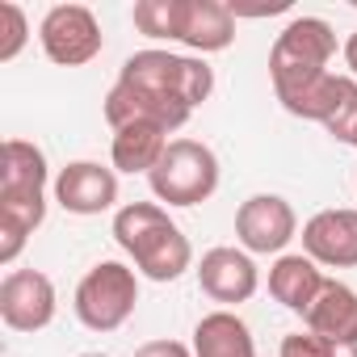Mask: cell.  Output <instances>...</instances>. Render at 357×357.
<instances>
[{"label": "cell", "instance_id": "obj_1", "mask_svg": "<svg viewBox=\"0 0 357 357\" xmlns=\"http://www.w3.org/2000/svg\"><path fill=\"white\" fill-rule=\"evenodd\" d=\"M211 93H215V68L202 55H172L147 47L122 63L114 89L105 93V122L109 130H122L130 122H151L172 135L190 122V114Z\"/></svg>", "mask_w": 357, "mask_h": 357}, {"label": "cell", "instance_id": "obj_2", "mask_svg": "<svg viewBox=\"0 0 357 357\" xmlns=\"http://www.w3.org/2000/svg\"><path fill=\"white\" fill-rule=\"evenodd\" d=\"M47 155L30 139H5L0 168V261L13 265L47 219Z\"/></svg>", "mask_w": 357, "mask_h": 357}, {"label": "cell", "instance_id": "obj_3", "mask_svg": "<svg viewBox=\"0 0 357 357\" xmlns=\"http://www.w3.org/2000/svg\"><path fill=\"white\" fill-rule=\"evenodd\" d=\"M114 240L151 282H176L194 265L190 236L168 219L160 202H126L114 211Z\"/></svg>", "mask_w": 357, "mask_h": 357}, {"label": "cell", "instance_id": "obj_4", "mask_svg": "<svg viewBox=\"0 0 357 357\" xmlns=\"http://www.w3.org/2000/svg\"><path fill=\"white\" fill-rule=\"evenodd\" d=\"M336 55V34L324 17H294L269 51V80L273 97L286 105L303 89H311L319 76H328V63Z\"/></svg>", "mask_w": 357, "mask_h": 357}, {"label": "cell", "instance_id": "obj_5", "mask_svg": "<svg viewBox=\"0 0 357 357\" xmlns=\"http://www.w3.org/2000/svg\"><path fill=\"white\" fill-rule=\"evenodd\" d=\"M155 202L168 206H198L219 190V155L198 139H172L160 164L147 172Z\"/></svg>", "mask_w": 357, "mask_h": 357}, {"label": "cell", "instance_id": "obj_6", "mask_svg": "<svg viewBox=\"0 0 357 357\" xmlns=\"http://www.w3.org/2000/svg\"><path fill=\"white\" fill-rule=\"evenodd\" d=\"M135 307H139V278L122 261L93 265L80 278L76 298H72V311H76V319L89 332H114V328H122L135 315Z\"/></svg>", "mask_w": 357, "mask_h": 357}, {"label": "cell", "instance_id": "obj_7", "mask_svg": "<svg viewBox=\"0 0 357 357\" xmlns=\"http://www.w3.org/2000/svg\"><path fill=\"white\" fill-rule=\"evenodd\" d=\"M282 109L294 114V118L319 122L336 143L357 147V80H353L349 72H328V76H319L311 89H303L298 97H290Z\"/></svg>", "mask_w": 357, "mask_h": 357}, {"label": "cell", "instance_id": "obj_8", "mask_svg": "<svg viewBox=\"0 0 357 357\" xmlns=\"http://www.w3.org/2000/svg\"><path fill=\"white\" fill-rule=\"evenodd\" d=\"M38 43L47 51L51 63L59 68H84L101 55L105 34L101 22L93 17V9L84 5H51L38 22Z\"/></svg>", "mask_w": 357, "mask_h": 357}, {"label": "cell", "instance_id": "obj_9", "mask_svg": "<svg viewBox=\"0 0 357 357\" xmlns=\"http://www.w3.org/2000/svg\"><path fill=\"white\" fill-rule=\"evenodd\" d=\"M294 236H298V215L282 194H252L248 202H240L236 240L244 252L269 257V252H282Z\"/></svg>", "mask_w": 357, "mask_h": 357}, {"label": "cell", "instance_id": "obj_10", "mask_svg": "<svg viewBox=\"0 0 357 357\" xmlns=\"http://www.w3.org/2000/svg\"><path fill=\"white\" fill-rule=\"evenodd\" d=\"M55 282L43 269H13L0 282V319L13 332H43L55 319Z\"/></svg>", "mask_w": 357, "mask_h": 357}, {"label": "cell", "instance_id": "obj_11", "mask_svg": "<svg viewBox=\"0 0 357 357\" xmlns=\"http://www.w3.org/2000/svg\"><path fill=\"white\" fill-rule=\"evenodd\" d=\"M55 202L68 215H80V219L105 215L118 202V172L97 164V160H72L55 176Z\"/></svg>", "mask_w": 357, "mask_h": 357}, {"label": "cell", "instance_id": "obj_12", "mask_svg": "<svg viewBox=\"0 0 357 357\" xmlns=\"http://www.w3.org/2000/svg\"><path fill=\"white\" fill-rule=\"evenodd\" d=\"M198 286L206 298H215L231 311L236 303H248L257 294L261 269H257L252 252H244V248H211L198 261Z\"/></svg>", "mask_w": 357, "mask_h": 357}, {"label": "cell", "instance_id": "obj_13", "mask_svg": "<svg viewBox=\"0 0 357 357\" xmlns=\"http://www.w3.org/2000/svg\"><path fill=\"white\" fill-rule=\"evenodd\" d=\"M303 252L328 269H357V211L332 206L303 223Z\"/></svg>", "mask_w": 357, "mask_h": 357}, {"label": "cell", "instance_id": "obj_14", "mask_svg": "<svg viewBox=\"0 0 357 357\" xmlns=\"http://www.w3.org/2000/svg\"><path fill=\"white\" fill-rule=\"evenodd\" d=\"M181 47L194 55H215L236 43V13L219 0H185L181 5Z\"/></svg>", "mask_w": 357, "mask_h": 357}, {"label": "cell", "instance_id": "obj_15", "mask_svg": "<svg viewBox=\"0 0 357 357\" xmlns=\"http://www.w3.org/2000/svg\"><path fill=\"white\" fill-rule=\"evenodd\" d=\"M324 273H319V265L307 257V252H282L273 265H269V294L286 307V311H294V315H307L311 311V303L319 298V290H324Z\"/></svg>", "mask_w": 357, "mask_h": 357}, {"label": "cell", "instance_id": "obj_16", "mask_svg": "<svg viewBox=\"0 0 357 357\" xmlns=\"http://www.w3.org/2000/svg\"><path fill=\"white\" fill-rule=\"evenodd\" d=\"M307 328L315 336H324L336 349H349L357 340V290L344 282H324L319 298L311 303V311L303 315Z\"/></svg>", "mask_w": 357, "mask_h": 357}, {"label": "cell", "instance_id": "obj_17", "mask_svg": "<svg viewBox=\"0 0 357 357\" xmlns=\"http://www.w3.org/2000/svg\"><path fill=\"white\" fill-rule=\"evenodd\" d=\"M194 357H257V340L236 311L219 307L194 324Z\"/></svg>", "mask_w": 357, "mask_h": 357}, {"label": "cell", "instance_id": "obj_18", "mask_svg": "<svg viewBox=\"0 0 357 357\" xmlns=\"http://www.w3.org/2000/svg\"><path fill=\"white\" fill-rule=\"evenodd\" d=\"M168 130L164 126H151V122H130L122 130H114V143H109V160H114V172H151L168 147Z\"/></svg>", "mask_w": 357, "mask_h": 357}, {"label": "cell", "instance_id": "obj_19", "mask_svg": "<svg viewBox=\"0 0 357 357\" xmlns=\"http://www.w3.org/2000/svg\"><path fill=\"white\" fill-rule=\"evenodd\" d=\"M181 5L185 0H139L135 5V30L155 38V43H176L181 38Z\"/></svg>", "mask_w": 357, "mask_h": 357}, {"label": "cell", "instance_id": "obj_20", "mask_svg": "<svg viewBox=\"0 0 357 357\" xmlns=\"http://www.w3.org/2000/svg\"><path fill=\"white\" fill-rule=\"evenodd\" d=\"M30 43V22L13 0H0V63H9L22 55V47Z\"/></svg>", "mask_w": 357, "mask_h": 357}, {"label": "cell", "instance_id": "obj_21", "mask_svg": "<svg viewBox=\"0 0 357 357\" xmlns=\"http://www.w3.org/2000/svg\"><path fill=\"white\" fill-rule=\"evenodd\" d=\"M278 357H336V344H328L324 336H315L311 328L307 332H290L278 349Z\"/></svg>", "mask_w": 357, "mask_h": 357}, {"label": "cell", "instance_id": "obj_22", "mask_svg": "<svg viewBox=\"0 0 357 357\" xmlns=\"http://www.w3.org/2000/svg\"><path fill=\"white\" fill-rule=\"evenodd\" d=\"M135 357H194V344H181V340H147L135 349Z\"/></svg>", "mask_w": 357, "mask_h": 357}, {"label": "cell", "instance_id": "obj_23", "mask_svg": "<svg viewBox=\"0 0 357 357\" xmlns=\"http://www.w3.org/2000/svg\"><path fill=\"white\" fill-rule=\"evenodd\" d=\"M344 68H349V76L357 80V30H353L349 43H344Z\"/></svg>", "mask_w": 357, "mask_h": 357}, {"label": "cell", "instance_id": "obj_24", "mask_svg": "<svg viewBox=\"0 0 357 357\" xmlns=\"http://www.w3.org/2000/svg\"><path fill=\"white\" fill-rule=\"evenodd\" d=\"M80 357H109V353H80Z\"/></svg>", "mask_w": 357, "mask_h": 357}, {"label": "cell", "instance_id": "obj_25", "mask_svg": "<svg viewBox=\"0 0 357 357\" xmlns=\"http://www.w3.org/2000/svg\"><path fill=\"white\" fill-rule=\"evenodd\" d=\"M349 353H353V357H357V340H353V344H349Z\"/></svg>", "mask_w": 357, "mask_h": 357}]
</instances>
